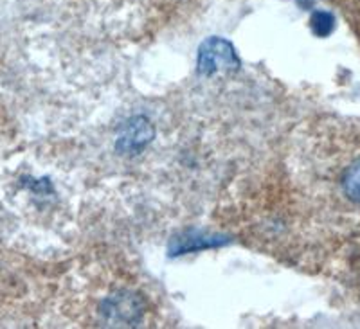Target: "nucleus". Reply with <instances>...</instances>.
<instances>
[{"label": "nucleus", "mask_w": 360, "mask_h": 329, "mask_svg": "<svg viewBox=\"0 0 360 329\" xmlns=\"http://www.w3.org/2000/svg\"><path fill=\"white\" fill-rule=\"evenodd\" d=\"M70 22L99 38L141 37L169 0H51Z\"/></svg>", "instance_id": "nucleus-1"}, {"label": "nucleus", "mask_w": 360, "mask_h": 329, "mask_svg": "<svg viewBox=\"0 0 360 329\" xmlns=\"http://www.w3.org/2000/svg\"><path fill=\"white\" fill-rule=\"evenodd\" d=\"M356 270H359V273H360V257H359V261H356Z\"/></svg>", "instance_id": "nucleus-2"}]
</instances>
